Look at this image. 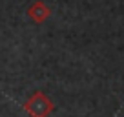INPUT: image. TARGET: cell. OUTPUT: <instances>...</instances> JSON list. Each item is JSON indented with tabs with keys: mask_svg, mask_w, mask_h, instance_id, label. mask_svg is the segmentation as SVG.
I'll use <instances>...</instances> for the list:
<instances>
[{
	"mask_svg": "<svg viewBox=\"0 0 124 117\" xmlns=\"http://www.w3.org/2000/svg\"><path fill=\"white\" fill-rule=\"evenodd\" d=\"M24 110H26V113L31 115V117H49V113L55 110V104L46 93L35 92V93L26 101Z\"/></svg>",
	"mask_w": 124,
	"mask_h": 117,
	"instance_id": "1",
	"label": "cell"
},
{
	"mask_svg": "<svg viewBox=\"0 0 124 117\" xmlns=\"http://www.w3.org/2000/svg\"><path fill=\"white\" fill-rule=\"evenodd\" d=\"M49 15H51V9L47 8L44 2H35V4H31V8L27 9V17L37 24L46 22V20L49 18Z\"/></svg>",
	"mask_w": 124,
	"mask_h": 117,
	"instance_id": "2",
	"label": "cell"
}]
</instances>
